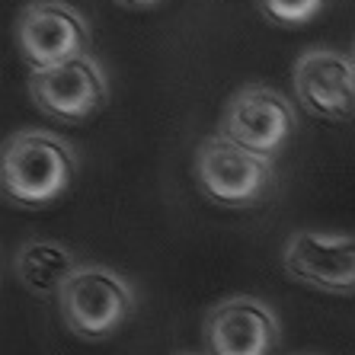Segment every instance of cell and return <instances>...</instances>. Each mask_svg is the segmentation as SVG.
I'll return each instance as SVG.
<instances>
[{"label":"cell","instance_id":"obj_11","mask_svg":"<svg viewBox=\"0 0 355 355\" xmlns=\"http://www.w3.org/2000/svg\"><path fill=\"white\" fill-rule=\"evenodd\" d=\"M257 7L269 23L282 29H301L320 17L330 7V0H257Z\"/></svg>","mask_w":355,"mask_h":355},{"label":"cell","instance_id":"obj_5","mask_svg":"<svg viewBox=\"0 0 355 355\" xmlns=\"http://www.w3.org/2000/svg\"><path fill=\"white\" fill-rule=\"evenodd\" d=\"M218 135L231 138L250 154L272 160L275 154L285 150V144L295 135V109L279 90L263 87V83H250L234 93L231 103L224 106Z\"/></svg>","mask_w":355,"mask_h":355},{"label":"cell","instance_id":"obj_12","mask_svg":"<svg viewBox=\"0 0 355 355\" xmlns=\"http://www.w3.org/2000/svg\"><path fill=\"white\" fill-rule=\"evenodd\" d=\"M122 7H132V10H148V7H157L160 0H119Z\"/></svg>","mask_w":355,"mask_h":355},{"label":"cell","instance_id":"obj_8","mask_svg":"<svg viewBox=\"0 0 355 355\" xmlns=\"http://www.w3.org/2000/svg\"><path fill=\"white\" fill-rule=\"evenodd\" d=\"M208 355H272L279 346V320L259 297L237 295L218 301L205 317Z\"/></svg>","mask_w":355,"mask_h":355},{"label":"cell","instance_id":"obj_10","mask_svg":"<svg viewBox=\"0 0 355 355\" xmlns=\"http://www.w3.org/2000/svg\"><path fill=\"white\" fill-rule=\"evenodd\" d=\"M77 269V257L58 240L33 237L13 253V275L35 297H58Z\"/></svg>","mask_w":355,"mask_h":355},{"label":"cell","instance_id":"obj_14","mask_svg":"<svg viewBox=\"0 0 355 355\" xmlns=\"http://www.w3.org/2000/svg\"><path fill=\"white\" fill-rule=\"evenodd\" d=\"M349 58H352V64H355V45H352V55H349Z\"/></svg>","mask_w":355,"mask_h":355},{"label":"cell","instance_id":"obj_3","mask_svg":"<svg viewBox=\"0 0 355 355\" xmlns=\"http://www.w3.org/2000/svg\"><path fill=\"white\" fill-rule=\"evenodd\" d=\"M272 160L250 154L224 135H211L196 150V182L224 208H253L272 189Z\"/></svg>","mask_w":355,"mask_h":355},{"label":"cell","instance_id":"obj_7","mask_svg":"<svg viewBox=\"0 0 355 355\" xmlns=\"http://www.w3.org/2000/svg\"><path fill=\"white\" fill-rule=\"evenodd\" d=\"M282 266L307 288L327 295H355V237L349 234H291Z\"/></svg>","mask_w":355,"mask_h":355},{"label":"cell","instance_id":"obj_1","mask_svg":"<svg viewBox=\"0 0 355 355\" xmlns=\"http://www.w3.org/2000/svg\"><path fill=\"white\" fill-rule=\"evenodd\" d=\"M77 176L74 148L51 132H17L0 150V186L17 208L55 205L67 196Z\"/></svg>","mask_w":355,"mask_h":355},{"label":"cell","instance_id":"obj_2","mask_svg":"<svg viewBox=\"0 0 355 355\" xmlns=\"http://www.w3.org/2000/svg\"><path fill=\"white\" fill-rule=\"evenodd\" d=\"M58 311L74 336L99 343L116 336L135 314V291L106 266H80L61 288Z\"/></svg>","mask_w":355,"mask_h":355},{"label":"cell","instance_id":"obj_13","mask_svg":"<svg viewBox=\"0 0 355 355\" xmlns=\"http://www.w3.org/2000/svg\"><path fill=\"white\" fill-rule=\"evenodd\" d=\"M180 355H202V352H180ZM208 355V352H205Z\"/></svg>","mask_w":355,"mask_h":355},{"label":"cell","instance_id":"obj_9","mask_svg":"<svg viewBox=\"0 0 355 355\" xmlns=\"http://www.w3.org/2000/svg\"><path fill=\"white\" fill-rule=\"evenodd\" d=\"M295 96L314 119L346 122L355 116V64L333 49H311L295 64Z\"/></svg>","mask_w":355,"mask_h":355},{"label":"cell","instance_id":"obj_6","mask_svg":"<svg viewBox=\"0 0 355 355\" xmlns=\"http://www.w3.org/2000/svg\"><path fill=\"white\" fill-rule=\"evenodd\" d=\"M29 96L49 119L58 122H90L109 99V83L96 58L64 61L49 71H33L29 74Z\"/></svg>","mask_w":355,"mask_h":355},{"label":"cell","instance_id":"obj_4","mask_svg":"<svg viewBox=\"0 0 355 355\" xmlns=\"http://www.w3.org/2000/svg\"><path fill=\"white\" fill-rule=\"evenodd\" d=\"M93 29L77 7L64 0H35L17 19V49L33 71H49L83 58Z\"/></svg>","mask_w":355,"mask_h":355}]
</instances>
